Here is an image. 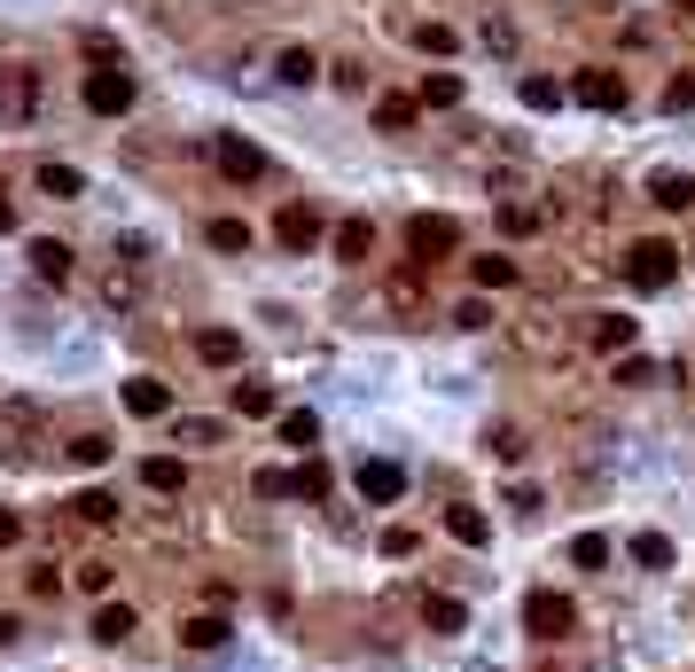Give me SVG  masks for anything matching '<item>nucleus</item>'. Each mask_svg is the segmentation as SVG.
<instances>
[{"label":"nucleus","instance_id":"f704fd0d","mask_svg":"<svg viewBox=\"0 0 695 672\" xmlns=\"http://www.w3.org/2000/svg\"><path fill=\"white\" fill-rule=\"evenodd\" d=\"M469 274H477V290H508L515 282V259H477Z\"/></svg>","mask_w":695,"mask_h":672},{"label":"nucleus","instance_id":"c9c22d12","mask_svg":"<svg viewBox=\"0 0 695 672\" xmlns=\"http://www.w3.org/2000/svg\"><path fill=\"white\" fill-rule=\"evenodd\" d=\"M524 110H563V87L555 78H524Z\"/></svg>","mask_w":695,"mask_h":672},{"label":"nucleus","instance_id":"9b49d317","mask_svg":"<svg viewBox=\"0 0 695 672\" xmlns=\"http://www.w3.org/2000/svg\"><path fill=\"white\" fill-rule=\"evenodd\" d=\"M586 336H594L601 353H633V336H641V321H626V313H594V328H586Z\"/></svg>","mask_w":695,"mask_h":672},{"label":"nucleus","instance_id":"2eb2a0df","mask_svg":"<svg viewBox=\"0 0 695 672\" xmlns=\"http://www.w3.org/2000/svg\"><path fill=\"white\" fill-rule=\"evenodd\" d=\"M227 423H211V414H172V446H219Z\"/></svg>","mask_w":695,"mask_h":672},{"label":"nucleus","instance_id":"f8f14e48","mask_svg":"<svg viewBox=\"0 0 695 672\" xmlns=\"http://www.w3.org/2000/svg\"><path fill=\"white\" fill-rule=\"evenodd\" d=\"M24 259H32V274H40V282H70V250H63L55 235H40V242L24 250Z\"/></svg>","mask_w":695,"mask_h":672},{"label":"nucleus","instance_id":"393cba45","mask_svg":"<svg viewBox=\"0 0 695 672\" xmlns=\"http://www.w3.org/2000/svg\"><path fill=\"white\" fill-rule=\"evenodd\" d=\"M633 563L641 571H672V540L664 532H633Z\"/></svg>","mask_w":695,"mask_h":672},{"label":"nucleus","instance_id":"a19ab883","mask_svg":"<svg viewBox=\"0 0 695 672\" xmlns=\"http://www.w3.org/2000/svg\"><path fill=\"white\" fill-rule=\"evenodd\" d=\"M664 110H672V118L695 110V78H672V87H664Z\"/></svg>","mask_w":695,"mask_h":672},{"label":"nucleus","instance_id":"412c9836","mask_svg":"<svg viewBox=\"0 0 695 672\" xmlns=\"http://www.w3.org/2000/svg\"><path fill=\"white\" fill-rule=\"evenodd\" d=\"M227 633H235V626H227L219 610H204V618H188V626H181V641H188V649H219Z\"/></svg>","mask_w":695,"mask_h":672},{"label":"nucleus","instance_id":"aec40b11","mask_svg":"<svg viewBox=\"0 0 695 672\" xmlns=\"http://www.w3.org/2000/svg\"><path fill=\"white\" fill-rule=\"evenodd\" d=\"M446 532H454L461 548H485V540H492V524H485V509H446Z\"/></svg>","mask_w":695,"mask_h":672},{"label":"nucleus","instance_id":"a878e982","mask_svg":"<svg viewBox=\"0 0 695 672\" xmlns=\"http://www.w3.org/2000/svg\"><path fill=\"white\" fill-rule=\"evenodd\" d=\"M235 414L258 423V414H274V383H235Z\"/></svg>","mask_w":695,"mask_h":672},{"label":"nucleus","instance_id":"6ab92c4d","mask_svg":"<svg viewBox=\"0 0 695 672\" xmlns=\"http://www.w3.org/2000/svg\"><path fill=\"white\" fill-rule=\"evenodd\" d=\"M414 102H422V110H454V102H461V78H454V71H430Z\"/></svg>","mask_w":695,"mask_h":672},{"label":"nucleus","instance_id":"4c0bfd02","mask_svg":"<svg viewBox=\"0 0 695 672\" xmlns=\"http://www.w3.org/2000/svg\"><path fill=\"white\" fill-rule=\"evenodd\" d=\"M618 383H626V391H641V383H656V368H649V360H633V353H626V360H618Z\"/></svg>","mask_w":695,"mask_h":672},{"label":"nucleus","instance_id":"f3484780","mask_svg":"<svg viewBox=\"0 0 695 672\" xmlns=\"http://www.w3.org/2000/svg\"><path fill=\"white\" fill-rule=\"evenodd\" d=\"M422 626H430V633H461V626H469V610H461L454 595H430V603H422Z\"/></svg>","mask_w":695,"mask_h":672},{"label":"nucleus","instance_id":"7c9ffc66","mask_svg":"<svg viewBox=\"0 0 695 672\" xmlns=\"http://www.w3.org/2000/svg\"><path fill=\"white\" fill-rule=\"evenodd\" d=\"M571 563H578V571H601V563H610V540H601V532H578V540H571Z\"/></svg>","mask_w":695,"mask_h":672},{"label":"nucleus","instance_id":"4be33fe9","mask_svg":"<svg viewBox=\"0 0 695 672\" xmlns=\"http://www.w3.org/2000/svg\"><path fill=\"white\" fill-rule=\"evenodd\" d=\"M70 509H78V524H95V532H102V524H118V500H110V492H95V485H86Z\"/></svg>","mask_w":695,"mask_h":672},{"label":"nucleus","instance_id":"423d86ee","mask_svg":"<svg viewBox=\"0 0 695 672\" xmlns=\"http://www.w3.org/2000/svg\"><path fill=\"white\" fill-rule=\"evenodd\" d=\"M352 485H360V500H376V509H391V500L406 492V469H399V462H360V477H352Z\"/></svg>","mask_w":695,"mask_h":672},{"label":"nucleus","instance_id":"ddd939ff","mask_svg":"<svg viewBox=\"0 0 695 672\" xmlns=\"http://www.w3.org/2000/svg\"><path fill=\"white\" fill-rule=\"evenodd\" d=\"M196 360H204V368H235V360H242V336H235V328H204V336H196Z\"/></svg>","mask_w":695,"mask_h":672},{"label":"nucleus","instance_id":"6e6552de","mask_svg":"<svg viewBox=\"0 0 695 672\" xmlns=\"http://www.w3.org/2000/svg\"><path fill=\"white\" fill-rule=\"evenodd\" d=\"M578 102H586V110H626V78H618V71H586V78H578Z\"/></svg>","mask_w":695,"mask_h":672},{"label":"nucleus","instance_id":"5701e85b","mask_svg":"<svg viewBox=\"0 0 695 672\" xmlns=\"http://www.w3.org/2000/svg\"><path fill=\"white\" fill-rule=\"evenodd\" d=\"M321 78V55L313 47H282V87H313Z\"/></svg>","mask_w":695,"mask_h":672},{"label":"nucleus","instance_id":"b1692460","mask_svg":"<svg viewBox=\"0 0 695 672\" xmlns=\"http://www.w3.org/2000/svg\"><path fill=\"white\" fill-rule=\"evenodd\" d=\"M282 446H297V454H305V446H321V423H313V407H290V414H282Z\"/></svg>","mask_w":695,"mask_h":672},{"label":"nucleus","instance_id":"09e8293b","mask_svg":"<svg viewBox=\"0 0 695 672\" xmlns=\"http://www.w3.org/2000/svg\"><path fill=\"white\" fill-rule=\"evenodd\" d=\"M0 78H9V71H0Z\"/></svg>","mask_w":695,"mask_h":672},{"label":"nucleus","instance_id":"dca6fc26","mask_svg":"<svg viewBox=\"0 0 695 672\" xmlns=\"http://www.w3.org/2000/svg\"><path fill=\"white\" fill-rule=\"evenodd\" d=\"M649 204H664V212H687V204H695V181H687V173H656V181H649Z\"/></svg>","mask_w":695,"mask_h":672},{"label":"nucleus","instance_id":"de8ad7c7","mask_svg":"<svg viewBox=\"0 0 695 672\" xmlns=\"http://www.w3.org/2000/svg\"><path fill=\"white\" fill-rule=\"evenodd\" d=\"M9 227H17V212H9V204H0V235H9Z\"/></svg>","mask_w":695,"mask_h":672},{"label":"nucleus","instance_id":"49530a36","mask_svg":"<svg viewBox=\"0 0 695 672\" xmlns=\"http://www.w3.org/2000/svg\"><path fill=\"white\" fill-rule=\"evenodd\" d=\"M17 540H24V524H17L9 509H0V548H17Z\"/></svg>","mask_w":695,"mask_h":672},{"label":"nucleus","instance_id":"a18cd8bd","mask_svg":"<svg viewBox=\"0 0 695 672\" xmlns=\"http://www.w3.org/2000/svg\"><path fill=\"white\" fill-rule=\"evenodd\" d=\"M414 548H422V540H414L406 524H391V532H383V555H414Z\"/></svg>","mask_w":695,"mask_h":672},{"label":"nucleus","instance_id":"0eeeda50","mask_svg":"<svg viewBox=\"0 0 695 672\" xmlns=\"http://www.w3.org/2000/svg\"><path fill=\"white\" fill-rule=\"evenodd\" d=\"M126 407L141 414V423H164V414H172V383H156V376H133V383H126Z\"/></svg>","mask_w":695,"mask_h":672},{"label":"nucleus","instance_id":"20e7f679","mask_svg":"<svg viewBox=\"0 0 695 672\" xmlns=\"http://www.w3.org/2000/svg\"><path fill=\"white\" fill-rule=\"evenodd\" d=\"M524 626H532L540 641H555V633H571V626H578V610H571V595H555V586H540V595L524 603Z\"/></svg>","mask_w":695,"mask_h":672},{"label":"nucleus","instance_id":"cd10ccee","mask_svg":"<svg viewBox=\"0 0 695 672\" xmlns=\"http://www.w3.org/2000/svg\"><path fill=\"white\" fill-rule=\"evenodd\" d=\"M102 297H110L118 313H133V305H141V267H126V274H110V282H102Z\"/></svg>","mask_w":695,"mask_h":672},{"label":"nucleus","instance_id":"79ce46f5","mask_svg":"<svg viewBox=\"0 0 695 672\" xmlns=\"http://www.w3.org/2000/svg\"><path fill=\"white\" fill-rule=\"evenodd\" d=\"M78 586L86 595H110V563H78Z\"/></svg>","mask_w":695,"mask_h":672},{"label":"nucleus","instance_id":"f257e3e1","mask_svg":"<svg viewBox=\"0 0 695 672\" xmlns=\"http://www.w3.org/2000/svg\"><path fill=\"white\" fill-rule=\"evenodd\" d=\"M86 110H95V118H126V110H133V71H126V63L86 71Z\"/></svg>","mask_w":695,"mask_h":672},{"label":"nucleus","instance_id":"39448f33","mask_svg":"<svg viewBox=\"0 0 695 672\" xmlns=\"http://www.w3.org/2000/svg\"><path fill=\"white\" fill-rule=\"evenodd\" d=\"M211 164H219L235 188H242V181H267V156H258L250 141H235V133H227V141H211Z\"/></svg>","mask_w":695,"mask_h":672},{"label":"nucleus","instance_id":"c03bdc74","mask_svg":"<svg viewBox=\"0 0 695 672\" xmlns=\"http://www.w3.org/2000/svg\"><path fill=\"white\" fill-rule=\"evenodd\" d=\"M454 321H461V328H492V305H485V297H469V305H461Z\"/></svg>","mask_w":695,"mask_h":672},{"label":"nucleus","instance_id":"a211bd4d","mask_svg":"<svg viewBox=\"0 0 695 672\" xmlns=\"http://www.w3.org/2000/svg\"><path fill=\"white\" fill-rule=\"evenodd\" d=\"M141 485H149V492H181V485H188V469L172 462V454H149V462H141Z\"/></svg>","mask_w":695,"mask_h":672},{"label":"nucleus","instance_id":"1a4fd4ad","mask_svg":"<svg viewBox=\"0 0 695 672\" xmlns=\"http://www.w3.org/2000/svg\"><path fill=\"white\" fill-rule=\"evenodd\" d=\"M274 235H282L290 250H313V242H321V212H313V204H290V212L274 219Z\"/></svg>","mask_w":695,"mask_h":672},{"label":"nucleus","instance_id":"7ed1b4c3","mask_svg":"<svg viewBox=\"0 0 695 672\" xmlns=\"http://www.w3.org/2000/svg\"><path fill=\"white\" fill-rule=\"evenodd\" d=\"M406 250H414V267H430V259H454V250H461V227H454V219H430V212H422V219L406 227Z\"/></svg>","mask_w":695,"mask_h":672},{"label":"nucleus","instance_id":"c85d7f7f","mask_svg":"<svg viewBox=\"0 0 695 672\" xmlns=\"http://www.w3.org/2000/svg\"><path fill=\"white\" fill-rule=\"evenodd\" d=\"M126 633H133V610L126 603H102L95 610V641H126Z\"/></svg>","mask_w":695,"mask_h":672},{"label":"nucleus","instance_id":"37998d69","mask_svg":"<svg viewBox=\"0 0 695 672\" xmlns=\"http://www.w3.org/2000/svg\"><path fill=\"white\" fill-rule=\"evenodd\" d=\"M297 492H305V500H321V492H328V469H321V462H305V469H297Z\"/></svg>","mask_w":695,"mask_h":672},{"label":"nucleus","instance_id":"e433bc0d","mask_svg":"<svg viewBox=\"0 0 695 672\" xmlns=\"http://www.w3.org/2000/svg\"><path fill=\"white\" fill-rule=\"evenodd\" d=\"M414 47H422V55H454V32H446V24H414Z\"/></svg>","mask_w":695,"mask_h":672},{"label":"nucleus","instance_id":"58836bf2","mask_svg":"<svg viewBox=\"0 0 695 672\" xmlns=\"http://www.w3.org/2000/svg\"><path fill=\"white\" fill-rule=\"evenodd\" d=\"M500 227H508V235H532V227H540V212H532V204H508V212H500Z\"/></svg>","mask_w":695,"mask_h":672},{"label":"nucleus","instance_id":"4468645a","mask_svg":"<svg viewBox=\"0 0 695 672\" xmlns=\"http://www.w3.org/2000/svg\"><path fill=\"white\" fill-rule=\"evenodd\" d=\"M40 196H55V204H70V196H86V173H78V164H40Z\"/></svg>","mask_w":695,"mask_h":672},{"label":"nucleus","instance_id":"ea45409f","mask_svg":"<svg viewBox=\"0 0 695 672\" xmlns=\"http://www.w3.org/2000/svg\"><path fill=\"white\" fill-rule=\"evenodd\" d=\"M492 454H500V462H524L532 446H524V431H492Z\"/></svg>","mask_w":695,"mask_h":672},{"label":"nucleus","instance_id":"72a5a7b5","mask_svg":"<svg viewBox=\"0 0 695 672\" xmlns=\"http://www.w3.org/2000/svg\"><path fill=\"white\" fill-rule=\"evenodd\" d=\"M70 462H78V469H102V462H110V438H102V431L70 438Z\"/></svg>","mask_w":695,"mask_h":672},{"label":"nucleus","instance_id":"f03ea898","mask_svg":"<svg viewBox=\"0 0 695 672\" xmlns=\"http://www.w3.org/2000/svg\"><path fill=\"white\" fill-rule=\"evenodd\" d=\"M680 274V250L672 242H633V259H626V282L633 290H664Z\"/></svg>","mask_w":695,"mask_h":672},{"label":"nucleus","instance_id":"c756f323","mask_svg":"<svg viewBox=\"0 0 695 672\" xmlns=\"http://www.w3.org/2000/svg\"><path fill=\"white\" fill-rule=\"evenodd\" d=\"M250 492H258V500H290V492H297V469H258Z\"/></svg>","mask_w":695,"mask_h":672},{"label":"nucleus","instance_id":"473e14b6","mask_svg":"<svg viewBox=\"0 0 695 672\" xmlns=\"http://www.w3.org/2000/svg\"><path fill=\"white\" fill-rule=\"evenodd\" d=\"M414 110H422V102H406V95H383V102H376V126H383V133H399V126H414Z\"/></svg>","mask_w":695,"mask_h":672},{"label":"nucleus","instance_id":"9d476101","mask_svg":"<svg viewBox=\"0 0 695 672\" xmlns=\"http://www.w3.org/2000/svg\"><path fill=\"white\" fill-rule=\"evenodd\" d=\"M328 242H336V259H344V267H368V250H376V227H368V219H344Z\"/></svg>","mask_w":695,"mask_h":672},{"label":"nucleus","instance_id":"2f4dec72","mask_svg":"<svg viewBox=\"0 0 695 672\" xmlns=\"http://www.w3.org/2000/svg\"><path fill=\"white\" fill-rule=\"evenodd\" d=\"M204 235H211V250H227V259H235V250H250V227H242V219H211Z\"/></svg>","mask_w":695,"mask_h":672},{"label":"nucleus","instance_id":"bb28decb","mask_svg":"<svg viewBox=\"0 0 695 672\" xmlns=\"http://www.w3.org/2000/svg\"><path fill=\"white\" fill-rule=\"evenodd\" d=\"M9 110H17V118L40 110V71H9Z\"/></svg>","mask_w":695,"mask_h":672}]
</instances>
